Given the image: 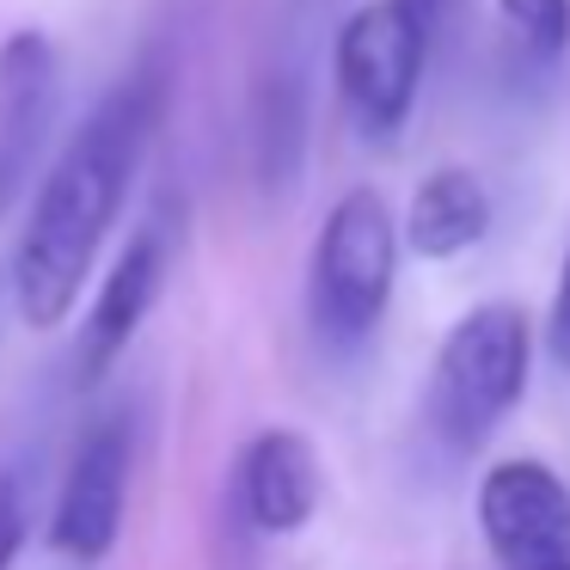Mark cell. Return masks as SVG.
<instances>
[{"mask_svg":"<svg viewBox=\"0 0 570 570\" xmlns=\"http://www.w3.org/2000/svg\"><path fill=\"white\" fill-rule=\"evenodd\" d=\"M166 80L160 68H136L117 92H105L99 111L75 129L56 173L43 178L31 222L13 252V307L31 332H50L75 313L105 234L117 227V209L129 197L141 154L160 129Z\"/></svg>","mask_w":570,"mask_h":570,"instance_id":"1","label":"cell"},{"mask_svg":"<svg viewBox=\"0 0 570 570\" xmlns=\"http://www.w3.org/2000/svg\"><path fill=\"white\" fill-rule=\"evenodd\" d=\"M533 362V325L521 307L491 301L472 307L435 350L430 374V430L448 454H472L521 405Z\"/></svg>","mask_w":570,"mask_h":570,"instance_id":"2","label":"cell"},{"mask_svg":"<svg viewBox=\"0 0 570 570\" xmlns=\"http://www.w3.org/2000/svg\"><path fill=\"white\" fill-rule=\"evenodd\" d=\"M399 276V227L368 185L344 190L313 239L307 320L332 350H350L381 325Z\"/></svg>","mask_w":570,"mask_h":570,"instance_id":"3","label":"cell"},{"mask_svg":"<svg viewBox=\"0 0 570 570\" xmlns=\"http://www.w3.org/2000/svg\"><path fill=\"white\" fill-rule=\"evenodd\" d=\"M442 19L423 0H368L337 26L332 38V75L337 99L368 136H393L411 117L423 87L430 50L442 38Z\"/></svg>","mask_w":570,"mask_h":570,"instance_id":"4","label":"cell"},{"mask_svg":"<svg viewBox=\"0 0 570 570\" xmlns=\"http://www.w3.org/2000/svg\"><path fill=\"white\" fill-rule=\"evenodd\" d=\"M479 528L503 570H570V484L546 460H503L479 484Z\"/></svg>","mask_w":570,"mask_h":570,"instance_id":"5","label":"cell"},{"mask_svg":"<svg viewBox=\"0 0 570 570\" xmlns=\"http://www.w3.org/2000/svg\"><path fill=\"white\" fill-rule=\"evenodd\" d=\"M124 503H129V430L117 417L92 423L87 442L68 460L62 497L50 515V546L68 564H105L124 533Z\"/></svg>","mask_w":570,"mask_h":570,"instance_id":"6","label":"cell"},{"mask_svg":"<svg viewBox=\"0 0 570 570\" xmlns=\"http://www.w3.org/2000/svg\"><path fill=\"white\" fill-rule=\"evenodd\" d=\"M56 105H62V68L43 31H7L0 38V222L26 197L31 166L50 141Z\"/></svg>","mask_w":570,"mask_h":570,"instance_id":"7","label":"cell"},{"mask_svg":"<svg viewBox=\"0 0 570 570\" xmlns=\"http://www.w3.org/2000/svg\"><path fill=\"white\" fill-rule=\"evenodd\" d=\"M160 283H166V227L148 222L124 252H117L111 276L99 283V301H92L87 325H80V350H75L80 386H99L105 374L117 368V356L136 344L141 320H148L154 301H160Z\"/></svg>","mask_w":570,"mask_h":570,"instance_id":"8","label":"cell"},{"mask_svg":"<svg viewBox=\"0 0 570 570\" xmlns=\"http://www.w3.org/2000/svg\"><path fill=\"white\" fill-rule=\"evenodd\" d=\"M320 491L325 472L301 430H264L246 442V454H239V509L258 533H271V540L301 533L320 509Z\"/></svg>","mask_w":570,"mask_h":570,"instance_id":"9","label":"cell"},{"mask_svg":"<svg viewBox=\"0 0 570 570\" xmlns=\"http://www.w3.org/2000/svg\"><path fill=\"white\" fill-rule=\"evenodd\" d=\"M484 234H491V190H484L479 173L442 166V173H430L417 185L411 215H405V239H411L417 258H430V264L460 258V252H472Z\"/></svg>","mask_w":570,"mask_h":570,"instance_id":"10","label":"cell"},{"mask_svg":"<svg viewBox=\"0 0 570 570\" xmlns=\"http://www.w3.org/2000/svg\"><path fill=\"white\" fill-rule=\"evenodd\" d=\"M509 38L521 43V56L540 68H558L570 50V0H497Z\"/></svg>","mask_w":570,"mask_h":570,"instance_id":"11","label":"cell"},{"mask_svg":"<svg viewBox=\"0 0 570 570\" xmlns=\"http://www.w3.org/2000/svg\"><path fill=\"white\" fill-rule=\"evenodd\" d=\"M26 528H31L26 484H19V472H0V570H13L19 546H26Z\"/></svg>","mask_w":570,"mask_h":570,"instance_id":"12","label":"cell"},{"mask_svg":"<svg viewBox=\"0 0 570 570\" xmlns=\"http://www.w3.org/2000/svg\"><path fill=\"white\" fill-rule=\"evenodd\" d=\"M546 350L570 374V252H564V271H558V288H552V313H546Z\"/></svg>","mask_w":570,"mask_h":570,"instance_id":"13","label":"cell"}]
</instances>
